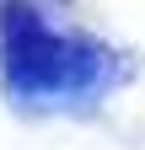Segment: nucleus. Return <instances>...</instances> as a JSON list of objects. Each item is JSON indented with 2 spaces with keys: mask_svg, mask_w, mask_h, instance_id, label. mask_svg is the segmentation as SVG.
<instances>
[{
  "mask_svg": "<svg viewBox=\"0 0 145 150\" xmlns=\"http://www.w3.org/2000/svg\"><path fill=\"white\" fill-rule=\"evenodd\" d=\"M0 38H6V81L22 97H75L102 75V54L92 43L48 32L38 22V11L22 0L6 6Z\"/></svg>",
  "mask_w": 145,
  "mask_h": 150,
  "instance_id": "f257e3e1",
  "label": "nucleus"
}]
</instances>
